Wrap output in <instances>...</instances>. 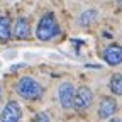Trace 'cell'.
<instances>
[{
  "instance_id": "5bb4252c",
  "label": "cell",
  "mask_w": 122,
  "mask_h": 122,
  "mask_svg": "<svg viewBox=\"0 0 122 122\" xmlns=\"http://www.w3.org/2000/svg\"><path fill=\"white\" fill-rule=\"evenodd\" d=\"M0 98H2V92H0Z\"/></svg>"
},
{
  "instance_id": "30bf717a",
  "label": "cell",
  "mask_w": 122,
  "mask_h": 122,
  "mask_svg": "<svg viewBox=\"0 0 122 122\" xmlns=\"http://www.w3.org/2000/svg\"><path fill=\"white\" fill-rule=\"evenodd\" d=\"M110 92L114 95H122V75L114 73L110 78Z\"/></svg>"
},
{
  "instance_id": "8fae6325",
  "label": "cell",
  "mask_w": 122,
  "mask_h": 122,
  "mask_svg": "<svg viewBox=\"0 0 122 122\" xmlns=\"http://www.w3.org/2000/svg\"><path fill=\"white\" fill-rule=\"evenodd\" d=\"M95 20H97V10H86V12H83L80 15V19H78L80 25H83V27L90 25L92 22H95Z\"/></svg>"
},
{
  "instance_id": "9c48e42d",
  "label": "cell",
  "mask_w": 122,
  "mask_h": 122,
  "mask_svg": "<svg viewBox=\"0 0 122 122\" xmlns=\"http://www.w3.org/2000/svg\"><path fill=\"white\" fill-rule=\"evenodd\" d=\"M12 37V22L7 15L0 17V42H9Z\"/></svg>"
},
{
  "instance_id": "5b68a950",
  "label": "cell",
  "mask_w": 122,
  "mask_h": 122,
  "mask_svg": "<svg viewBox=\"0 0 122 122\" xmlns=\"http://www.w3.org/2000/svg\"><path fill=\"white\" fill-rule=\"evenodd\" d=\"M58 97H59V103L65 109H71L73 107V97H75V88L70 81H63L59 85L58 90Z\"/></svg>"
},
{
  "instance_id": "7a4b0ae2",
  "label": "cell",
  "mask_w": 122,
  "mask_h": 122,
  "mask_svg": "<svg viewBox=\"0 0 122 122\" xmlns=\"http://www.w3.org/2000/svg\"><path fill=\"white\" fill-rule=\"evenodd\" d=\"M17 93L22 98H27V100H37V98L42 97L44 88L34 78H30V76H22L19 80V83H17Z\"/></svg>"
},
{
  "instance_id": "7c38bea8",
  "label": "cell",
  "mask_w": 122,
  "mask_h": 122,
  "mask_svg": "<svg viewBox=\"0 0 122 122\" xmlns=\"http://www.w3.org/2000/svg\"><path fill=\"white\" fill-rule=\"evenodd\" d=\"M32 122H49V117H48V114H44V112H39L34 119H32Z\"/></svg>"
},
{
  "instance_id": "3957f363",
  "label": "cell",
  "mask_w": 122,
  "mask_h": 122,
  "mask_svg": "<svg viewBox=\"0 0 122 122\" xmlns=\"http://www.w3.org/2000/svg\"><path fill=\"white\" fill-rule=\"evenodd\" d=\"M93 102V92L88 86H80L78 90H75V97H73V107L76 110H85L92 105Z\"/></svg>"
},
{
  "instance_id": "6da1fadb",
  "label": "cell",
  "mask_w": 122,
  "mask_h": 122,
  "mask_svg": "<svg viewBox=\"0 0 122 122\" xmlns=\"http://www.w3.org/2000/svg\"><path fill=\"white\" fill-rule=\"evenodd\" d=\"M59 32V25L56 22V17H54V14L53 12H48V14H44L37 27H36V36L39 41H49L53 39L54 36H58Z\"/></svg>"
},
{
  "instance_id": "277c9868",
  "label": "cell",
  "mask_w": 122,
  "mask_h": 122,
  "mask_svg": "<svg viewBox=\"0 0 122 122\" xmlns=\"http://www.w3.org/2000/svg\"><path fill=\"white\" fill-rule=\"evenodd\" d=\"M22 119V109L17 102H7V105L4 107L2 114H0V122H19Z\"/></svg>"
},
{
  "instance_id": "4fadbf2b",
  "label": "cell",
  "mask_w": 122,
  "mask_h": 122,
  "mask_svg": "<svg viewBox=\"0 0 122 122\" xmlns=\"http://www.w3.org/2000/svg\"><path fill=\"white\" fill-rule=\"evenodd\" d=\"M109 122H122V119H112V120H109Z\"/></svg>"
},
{
  "instance_id": "8992f818",
  "label": "cell",
  "mask_w": 122,
  "mask_h": 122,
  "mask_svg": "<svg viewBox=\"0 0 122 122\" xmlns=\"http://www.w3.org/2000/svg\"><path fill=\"white\" fill-rule=\"evenodd\" d=\"M103 59L107 65L110 66H117L122 63V46L119 44H110L109 48L103 51Z\"/></svg>"
},
{
  "instance_id": "52a82bcc",
  "label": "cell",
  "mask_w": 122,
  "mask_h": 122,
  "mask_svg": "<svg viewBox=\"0 0 122 122\" xmlns=\"http://www.w3.org/2000/svg\"><path fill=\"white\" fill-rule=\"evenodd\" d=\"M117 112V102L112 97H103L98 105V117L100 119H110Z\"/></svg>"
},
{
  "instance_id": "ba28073f",
  "label": "cell",
  "mask_w": 122,
  "mask_h": 122,
  "mask_svg": "<svg viewBox=\"0 0 122 122\" xmlns=\"http://www.w3.org/2000/svg\"><path fill=\"white\" fill-rule=\"evenodd\" d=\"M12 34L15 39H29L30 36V24L25 17H19L14 24V29H12Z\"/></svg>"
}]
</instances>
